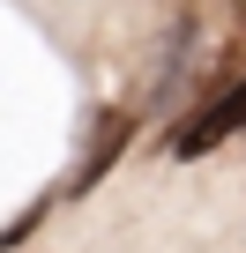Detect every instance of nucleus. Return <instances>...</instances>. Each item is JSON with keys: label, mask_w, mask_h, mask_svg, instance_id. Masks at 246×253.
<instances>
[{"label": "nucleus", "mask_w": 246, "mask_h": 253, "mask_svg": "<svg viewBox=\"0 0 246 253\" xmlns=\"http://www.w3.org/2000/svg\"><path fill=\"white\" fill-rule=\"evenodd\" d=\"M231 134H246V75L239 82H224L209 104H194L179 126H172V142H164V157H179V164H194V157H209V149H224Z\"/></svg>", "instance_id": "obj_1"}, {"label": "nucleus", "mask_w": 246, "mask_h": 253, "mask_svg": "<svg viewBox=\"0 0 246 253\" xmlns=\"http://www.w3.org/2000/svg\"><path fill=\"white\" fill-rule=\"evenodd\" d=\"M127 134H135V119H127V112H104V126H97V142H90V164L75 171V186H90L97 171H112V157L127 149Z\"/></svg>", "instance_id": "obj_2"}]
</instances>
